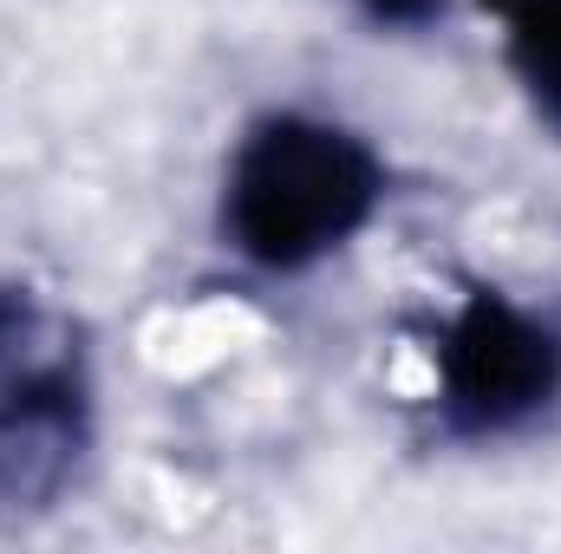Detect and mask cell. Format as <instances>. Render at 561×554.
<instances>
[{"instance_id":"1","label":"cell","mask_w":561,"mask_h":554,"mask_svg":"<svg viewBox=\"0 0 561 554\" xmlns=\"http://www.w3.org/2000/svg\"><path fill=\"white\" fill-rule=\"evenodd\" d=\"M386 203L379 150L313 112L255 118L222 176V242L262 275H307Z\"/></svg>"},{"instance_id":"2","label":"cell","mask_w":561,"mask_h":554,"mask_svg":"<svg viewBox=\"0 0 561 554\" xmlns=\"http://www.w3.org/2000/svg\"><path fill=\"white\" fill-rule=\"evenodd\" d=\"M437 417L450 437H516L561 399V333L496 287H470L437 333Z\"/></svg>"},{"instance_id":"3","label":"cell","mask_w":561,"mask_h":554,"mask_svg":"<svg viewBox=\"0 0 561 554\" xmlns=\"http://www.w3.org/2000/svg\"><path fill=\"white\" fill-rule=\"evenodd\" d=\"M26 346L0 359V489L13 503H46L85 457L92 399L72 359H39Z\"/></svg>"},{"instance_id":"4","label":"cell","mask_w":561,"mask_h":554,"mask_svg":"<svg viewBox=\"0 0 561 554\" xmlns=\"http://www.w3.org/2000/svg\"><path fill=\"white\" fill-rule=\"evenodd\" d=\"M503 26V59L529 105L561 131V0H483Z\"/></svg>"},{"instance_id":"5","label":"cell","mask_w":561,"mask_h":554,"mask_svg":"<svg viewBox=\"0 0 561 554\" xmlns=\"http://www.w3.org/2000/svg\"><path fill=\"white\" fill-rule=\"evenodd\" d=\"M373 26H392V33H419V26H431L450 0H353Z\"/></svg>"}]
</instances>
